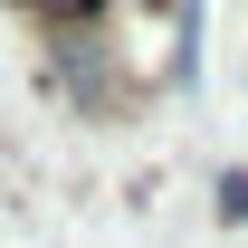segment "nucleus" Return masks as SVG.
Listing matches in <instances>:
<instances>
[{"mask_svg": "<svg viewBox=\"0 0 248 248\" xmlns=\"http://www.w3.org/2000/svg\"><path fill=\"white\" fill-rule=\"evenodd\" d=\"M124 77H134V67H124V48L105 29H48V86H58L77 115H95V124L134 115L143 86H124Z\"/></svg>", "mask_w": 248, "mask_h": 248, "instance_id": "1", "label": "nucleus"}, {"mask_svg": "<svg viewBox=\"0 0 248 248\" xmlns=\"http://www.w3.org/2000/svg\"><path fill=\"white\" fill-rule=\"evenodd\" d=\"M19 10H29L38 38H48V29H105V10H115V0H19Z\"/></svg>", "mask_w": 248, "mask_h": 248, "instance_id": "2", "label": "nucleus"}, {"mask_svg": "<svg viewBox=\"0 0 248 248\" xmlns=\"http://www.w3.org/2000/svg\"><path fill=\"white\" fill-rule=\"evenodd\" d=\"M219 219H248V172H219Z\"/></svg>", "mask_w": 248, "mask_h": 248, "instance_id": "3", "label": "nucleus"}, {"mask_svg": "<svg viewBox=\"0 0 248 248\" xmlns=\"http://www.w3.org/2000/svg\"><path fill=\"white\" fill-rule=\"evenodd\" d=\"M124 10H143V19H172V0H124Z\"/></svg>", "mask_w": 248, "mask_h": 248, "instance_id": "4", "label": "nucleus"}]
</instances>
